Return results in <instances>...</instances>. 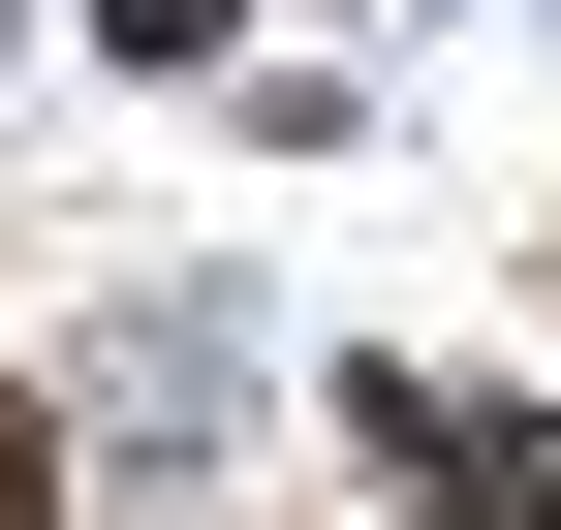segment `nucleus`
I'll return each instance as SVG.
<instances>
[{
	"label": "nucleus",
	"instance_id": "1",
	"mask_svg": "<svg viewBox=\"0 0 561 530\" xmlns=\"http://www.w3.org/2000/svg\"><path fill=\"white\" fill-rule=\"evenodd\" d=\"M0 530H62V406H32V375H0Z\"/></svg>",
	"mask_w": 561,
	"mask_h": 530
}]
</instances>
